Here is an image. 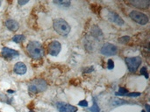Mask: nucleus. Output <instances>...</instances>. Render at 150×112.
I'll return each instance as SVG.
<instances>
[{
  "label": "nucleus",
  "instance_id": "b1692460",
  "mask_svg": "<svg viewBox=\"0 0 150 112\" xmlns=\"http://www.w3.org/2000/svg\"><path fill=\"white\" fill-rule=\"evenodd\" d=\"M127 96V97H140L141 93H128Z\"/></svg>",
  "mask_w": 150,
  "mask_h": 112
},
{
  "label": "nucleus",
  "instance_id": "4468645a",
  "mask_svg": "<svg viewBox=\"0 0 150 112\" xmlns=\"http://www.w3.org/2000/svg\"><path fill=\"white\" fill-rule=\"evenodd\" d=\"M91 33L93 34V36L95 38H98V39H101L103 37V33H102V31L98 27V26H93L92 30H91Z\"/></svg>",
  "mask_w": 150,
  "mask_h": 112
},
{
  "label": "nucleus",
  "instance_id": "1a4fd4ad",
  "mask_svg": "<svg viewBox=\"0 0 150 112\" xmlns=\"http://www.w3.org/2000/svg\"><path fill=\"white\" fill-rule=\"evenodd\" d=\"M2 54L6 59H13L15 57H18L19 54L16 50L11 49V48H8V47H3V49H2Z\"/></svg>",
  "mask_w": 150,
  "mask_h": 112
},
{
  "label": "nucleus",
  "instance_id": "ddd939ff",
  "mask_svg": "<svg viewBox=\"0 0 150 112\" xmlns=\"http://www.w3.org/2000/svg\"><path fill=\"white\" fill-rule=\"evenodd\" d=\"M110 20L113 23H116L117 25H124V20L117 14V13H114V12H112L111 13V16H110Z\"/></svg>",
  "mask_w": 150,
  "mask_h": 112
},
{
  "label": "nucleus",
  "instance_id": "5701e85b",
  "mask_svg": "<svg viewBox=\"0 0 150 112\" xmlns=\"http://www.w3.org/2000/svg\"><path fill=\"white\" fill-rule=\"evenodd\" d=\"M78 104H79L80 106H82V107H88V102H87L86 100L80 101Z\"/></svg>",
  "mask_w": 150,
  "mask_h": 112
},
{
  "label": "nucleus",
  "instance_id": "6ab92c4d",
  "mask_svg": "<svg viewBox=\"0 0 150 112\" xmlns=\"http://www.w3.org/2000/svg\"><path fill=\"white\" fill-rule=\"evenodd\" d=\"M129 40H130L129 36H123V37H121V38L119 39V41H120V43H124V44L129 42Z\"/></svg>",
  "mask_w": 150,
  "mask_h": 112
},
{
  "label": "nucleus",
  "instance_id": "9d476101",
  "mask_svg": "<svg viewBox=\"0 0 150 112\" xmlns=\"http://www.w3.org/2000/svg\"><path fill=\"white\" fill-rule=\"evenodd\" d=\"M26 66L23 62H18L14 66V72L18 75H24L26 73Z\"/></svg>",
  "mask_w": 150,
  "mask_h": 112
},
{
  "label": "nucleus",
  "instance_id": "f03ea898",
  "mask_svg": "<svg viewBox=\"0 0 150 112\" xmlns=\"http://www.w3.org/2000/svg\"><path fill=\"white\" fill-rule=\"evenodd\" d=\"M54 30L61 35L66 36L70 32L69 25L62 18H57L54 21Z\"/></svg>",
  "mask_w": 150,
  "mask_h": 112
},
{
  "label": "nucleus",
  "instance_id": "f8f14e48",
  "mask_svg": "<svg viewBox=\"0 0 150 112\" xmlns=\"http://www.w3.org/2000/svg\"><path fill=\"white\" fill-rule=\"evenodd\" d=\"M5 25H6V27H7L9 30H11V31H12V32L17 31V30L18 29V27H19L18 24L15 20H13V19H8V20L6 21V23H5Z\"/></svg>",
  "mask_w": 150,
  "mask_h": 112
},
{
  "label": "nucleus",
  "instance_id": "9b49d317",
  "mask_svg": "<svg viewBox=\"0 0 150 112\" xmlns=\"http://www.w3.org/2000/svg\"><path fill=\"white\" fill-rule=\"evenodd\" d=\"M128 3L130 4H133V5H134V6H136L138 8H142V9H143V8H145V9L149 8L150 4L149 1H130Z\"/></svg>",
  "mask_w": 150,
  "mask_h": 112
},
{
  "label": "nucleus",
  "instance_id": "dca6fc26",
  "mask_svg": "<svg viewBox=\"0 0 150 112\" xmlns=\"http://www.w3.org/2000/svg\"><path fill=\"white\" fill-rule=\"evenodd\" d=\"M54 4L62 6V7H69L70 5V2L69 1H54Z\"/></svg>",
  "mask_w": 150,
  "mask_h": 112
},
{
  "label": "nucleus",
  "instance_id": "412c9836",
  "mask_svg": "<svg viewBox=\"0 0 150 112\" xmlns=\"http://www.w3.org/2000/svg\"><path fill=\"white\" fill-rule=\"evenodd\" d=\"M107 68L110 70H112V69L114 68V63H113V61L112 60H109L108 61V62H107Z\"/></svg>",
  "mask_w": 150,
  "mask_h": 112
},
{
  "label": "nucleus",
  "instance_id": "423d86ee",
  "mask_svg": "<svg viewBox=\"0 0 150 112\" xmlns=\"http://www.w3.org/2000/svg\"><path fill=\"white\" fill-rule=\"evenodd\" d=\"M117 46L112 45V44H110V43H107V44H105L101 49H100V53L103 54V55H105V56H112V55H115L117 54Z\"/></svg>",
  "mask_w": 150,
  "mask_h": 112
},
{
  "label": "nucleus",
  "instance_id": "7ed1b4c3",
  "mask_svg": "<svg viewBox=\"0 0 150 112\" xmlns=\"http://www.w3.org/2000/svg\"><path fill=\"white\" fill-rule=\"evenodd\" d=\"M46 89H47V82L41 79H37V80L33 81L28 86V89L32 93L42 92Z\"/></svg>",
  "mask_w": 150,
  "mask_h": 112
},
{
  "label": "nucleus",
  "instance_id": "6e6552de",
  "mask_svg": "<svg viewBox=\"0 0 150 112\" xmlns=\"http://www.w3.org/2000/svg\"><path fill=\"white\" fill-rule=\"evenodd\" d=\"M57 110L59 112H76L77 108L76 106L65 104V103H58L57 104Z\"/></svg>",
  "mask_w": 150,
  "mask_h": 112
},
{
  "label": "nucleus",
  "instance_id": "a878e982",
  "mask_svg": "<svg viewBox=\"0 0 150 112\" xmlns=\"http://www.w3.org/2000/svg\"><path fill=\"white\" fill-rule=\"evenodd\" d=\"M94 70V68L93 67H91V68H88V69H86V70H84V73H89V72H91V71H93Z\"/></svg>",
  "mask_w": 150,
  "mask_h": 112
},
{
  "label": "nucleus",
  "instance_id": "cd10ccee",
  "mask_svg": "<svg viewBox=\"0 0 150 112\" xmlns=\"http://www.w3.org/2000/svg\"><path fill=\"white\" fill-rule=\"evenodd\" d=\"M9 93H13V90H8Z\"/></svg>",
  "mask_w": 150,
  "mask_h": 112
},
{
  "label": "nucleus",
  "instance_id": "20e7f679",
  "mask_svg": "<svg viewBox=\"0 0 150 112\" xmlns=\"http://www.w3.org/2000/svg\"><path fill=\"white\" fill-rule=\"evenodd\" d=\"M129 16H130V18L134 21H135L136 23H138L140 25H146V24L149 23V18H148V16L145 15L142 12L138 11H131L130 14H129Z\"/></svg>",
  "mask_w": 150,
  "mask_h": 112
},
{
  "label": "nucleus",
  "instance_id": "393cba45",
  "mask_svg": "<svg viewBox=\"0 0 150 112\" xmlns=\"http://www.w3.org/2000/svg\"><path fill=\"white\" fill-rule=\"evenodd\" d=\"M18 4H20V5H24V4H27L28 1H18Z\"/></svg>",
  "mask_w": 150,
  "mask_h": 112
},
{
  "label": "nucleus",
  "instance_id": "2eb2a0df",
  "mask_svg": "<svg viewBox=\"0 0 150 112\" xmlns=\"http://www.w3.org/2000/svg\"><path fill=\"white\" fill-rule=\"evenodd\" d=\"M25 39V36L22 34H18V35H15L12 38V41L16 42V43H20L21 41H23Z\"/></svg>",
  "mask_w": 150,
  "mask_h": 112
},
{
  "label": "nucleus",
  "instance_id": "c756f323",
  "mask_svg": "<svg viewBox=\"0 0 150 112\" xmlns=\"http://www.w3.org/2000/svg\"><path fill=\"white\" fill-rule=\"evenodd\" d=\"M142 112H146V111H142Z\"/></svg>",
  "mask_w": 150,
  "mask_h": 112
},
{
  "label": "nucleus",
  "instance_id": "4be33fe9",
  "mask_svg": "<svg viewBox=\"0 0 150 112\" xmlns=\"http://www.w3.org/2000/svg\"><path fill=\"white\" fill-rule=\"evenodd\" d=\"M141 74H142V75H144L146 78H149V74H148V72H147V68H142Z\"/></svg>",
  "mask_w": 150,
  "mask_h": 112
},
{
  "label": "nucleus",
  "instance_id": "39448f33",
  "mask_svg": "<svg viewBox=\"0 0 150 112\" xmlns=\"http://www.w3.org/2000/svg\"><path fill=\"white\" fill-rule=\"evenodd\" d=\"M126 63L130 72H135L142 64V59L140 57L126 58Z\"/></svg>",
  "mask_w": 150,
  "mask_h": 112
},
{
  "label": "nucleus",
  "instance_id": "aec40b11",
  "mask_svg": "<svg viewBox=\"0 0 150 112\" xmlns=\"http://www.w3.org/2000/svg\"><path fill=\"white\" fill-rule=\"evenodd\" d=\"M127 104V101H123V100H114L113 102H112V104L114 105V106H118V105H120V104Z\"/></svg>",
  "mask_w": 150,
  "mask_h": 112
},
{
  "label": "nucleus",
  "instance_id": "f3484780",
  "mask_svg": "<svg viewBox=\"0 0 150 112\" xmlns=\"http://www.w3.org/2000/svg\"><path fill=\"white\" fill-rule=\"evenodd\" d=\"M128 94V90L125 88H120L119 91L116 93V96H121V97H125Z\"/></svg>",
  "mask_w": 150,
  "mask_h": 112
},
{
  "label": "nucleus",
  "instance_id": "c85d7f7f",
  "mask_svg": "<svg viewBox=\"0 0 150 112\" xmlns=\"http://www.w3.org/2000/svg\"><path fill=\"white\" fill-rule=\"evenodd\" d=\"M1 4H2V2H1V1H0V5H1Z\"/></svg>",
  "mask_w": 150,
  "mask_h": 112
},
{
  "label": "nucleus",
  "instance_id": "bb28decb",
  "mask_svg": "<svg viewBox=\"0 0 150 112\" xmlns=\"http://www.w3.org/2000/svg\"><path fill=\"white\" fill-rule=\"evenodd\" d=\"M146 109H147V112H149V105L146 104Z\"/></svg>",
  "mask_w": 150,
  "mask_h": 112
},
{
  "label": "nucleus",
  "instance_id": "a211bd4d",
  "mask_svg": "<svg viewBox=\"0 0 150 112\" xmlns=\"http://www.w3.org/2000/svg\"><path fill=\"white\" fill-rule=\"evenodd\" d=\"M89 111L91 112H100V109L98 107V105L96 103V100H93V105L91 108L89 109Z\"/></svg>",
  "mask_w": 150,
  "mask_h": 112
},
{
  "label": "nucleus",
  "instance_id": "0eeeda50",
  "mask_svg": "<svg viewBox=\"0 0 150 112\" xmlns=\"http://www.w3.org/2000/svg\"><path fill=\"white\" fill-rule=\"evenodd\" d=\"M61 49H62V45L59 41H56V40L52 41L48 45V47H47L48 54L51 56H57L59 53L61 52Z\"/></svg>",
  "mask_w": 150,
  "mask_h": 112
},
{
  "label": "nucleus",
  "instance_id": "f257e3e1",
  "mask_svg": "<svg viewBox=\"0 0 150 112\" xmlns=\"http://www.w3.org/2000/svg\"><path fill=\"white\" fill-rule=\"evenodd\" d=\"M27 53L30 55V57L39 60L41 59L44 56V49L42 45L38 41H32L27 45L26 47Z\"/></svg>",
  "mask_w": 150,
  "mask_h": 112
}]
</instances>
